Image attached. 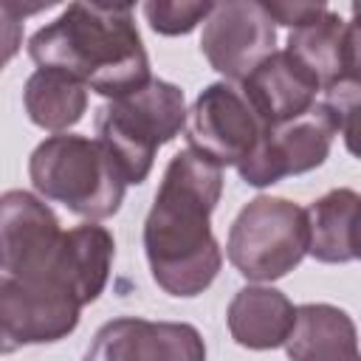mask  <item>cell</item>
<instances>
[{
    "instance_id": "obj_1",
    "label": "cell",
    "mask_w": 361,
    "mask_h": 361,
    "mask_svg": "<svg viewBox=\"0 0 361 361\" xmlns=\"http://www.w3.org/2000/svg\"><path fill=\"white\" fill-rule=\"evenodd\" d=\"M223 195V169L180 149L164 169L152 209L144 220V254L155 285L169 296L203 293L220 265L223 251L212 234V212Z\"/></svg>"
},
{
    "instance_id": "obj_2",
    "label": "cell",
    "mask_w": 361,
    "mask_h": 361,
    "mask_svg": "<svg viewBox=\"0 0 361 361\" xmlns=\"http://www.w3.org/2000/svg\"><path fill=\"white\" fill-rule=\"evenodd\" d=\"M28 56L37 68L68 73L107 99L152 79L135 11L124 3H71L28 39Z\"/></svg>"
},
{
    "instance_id": "obj_3",
    "label": "cell",
    "mask_w": 361,
    "mask_h": 361,
    "mask_svg": "<svg viewBox=\"0 0 361 361\" xmlns=\"http://www.w3.org/2000/svg\"><path fill=\"white\" fill-rule=\"evenodd\" d=\"M31 186L90 223L113 217L124 200L127 180L99 138L56 133L28 158Z\"/></svg>"
},
{
    "instance_id": "obj_4",
    "label": "cell",
    "mask_w": 361,
    "mask_h": 361,
    "mask_svg": "<svg viewBox=\"0 0 361 361\" xmlns=\"http://www.w3.org/2000/svg\"><path fill=\"white\" fill-rule=\"evenodd\" d=\"M186 113L183 90L155 76L144 87L99 107L96 138L116 158L127 186L147 180L158 147L180 135L186 127Z\"/></svg>"
},
{
    "instance_id": "obj_5",
    "label": "cell",
    "mask_w": 361,
    "mask_h": 361,
    "mask_svg": "<svg viewBox=\"0 0 361 361\" xmlns=\"http://www.w3.org/2000/svg\"><path fill=\"white\" fill-rule=\"evenodd\" d=\"M307 254L305 209L288 197L257 195L234 217L226 240L228 262L254 282L290 274Z\"/></svg>"
},
{
    "instance_id": "obj_6",
    "label": "cell",
    "mask_w": 361,
    "mask_h": 361,
    "mask_svg": "<svg viewBox=\"0 0 361 361\" xmlns=\"http://www.w3.org/2000/svg\"><path fill=\"white\" fill-rule=\"evenodd\" d=\"M336 135H341L336 116L322 102H316L307 113L290 121L262 127L259 141L237 166V172L248 186L257 189L279 183L290 175L310 172L327 161Z\"/></svg>"
},
{
    "instance_id": "obj_7",
    "label": "cell",
    "mask_w": 361,
    "mask_h": 361,
    "mask_svg": "<svg viewBox=\"0 0 361 361\" xmlns=\"http://www.w3.org/2000/svg\"><path fill=\"white\" fill-rule=\"evenodd\" d=\"M186 118L189 149H195L220 169L240 166L251 155L262 133V121L251 110L240 85L226 79L206 85L197 93Z\"/></svg>"
},
{
    "instance_id": "obj_8",
    "label": "cell",
    "mask_w": 361,
    "mask_h": 361,
    "mask_svg": "<svg viewBox=\"0 0 361 361\" xmlns=\"http://www.w3.org/2000/svg\"><path fill=\"white\" fill-rule=\"evenodd\" d=\"M200 51L226 82L237 85L276 51V25L257 0L214 3L203 20Z\"/></svg>"
},
{
    "instance_id": "obj_9",
    "label": "cell",
    "mask_w": 361,
    "mask_h": 361,
    "mask_svg": "<svg viewBox=\"0 0 361 361\" xmlns=\"http://www.w3.org/2000/svg\"><path fill=\"white\" fill-rule=\"evenodd\" d=\"M79 305L54 285L0 276V355L25 344H54L79 324Z\"/></svg>"
},
{
    "instance_id": "obj_10",
    "label": "cell",
    "mask_w": 361,
    "mask_h": 361,
    "mask_svg": "<svg viewBox=\"0 0 361 361\" xmlns=\"http://www.w3.org/2000/svg\"><path fill=\"white\" fill-rule=\"evenodd\" d=\"M59 237V220L45 200L25 189L0 195V271L6 276L42 282Z\"/></svg>"
},
{
    "instance_id": "obj_11",
    "label": "cell",
    "mask_w": 361,
    "mask_h": 361,
    "mask_svg": "<svg viewBox=\"0 0 361 361\" xmlns=\"http://www.w3.org/2000/svg\"><path fill=\"white\" fill-rule=\"evenodd\" d=\"M82 361H206L195 324L121 316L102 324Z\"/></svg>"
},
{
    "instance_id": "obj_12",
    "label": "cell",
    "mask_w": 361,
    "mask_h": 361,
    "mask_svg": "<svg viewBox=\"0 0 361 361\" xmlns=\"http://www.w3.org/2000/svg\"><path fill=\"white\" fill-rule=\"evenodd\" d=\"M116 254L113 234L99 223H82L62 231L51 268L42 285H54L68 293L79 307L99 299L110 279V265Z\"/></svg>"
},
{
    "instance_id": "obj_13",
    "label": "cell",
    "mask_w": 361,
    "mask_h": 361,
    "mask_svg": "<svg viewBox=\"0 0 361 361\" xmlns=\"http://www.w3.org/2000/svg\"><path fill=\"white\" fill-rule=\"evenodd\" d=\"M237 85L248 99L251 110L257 113V118L262 121V127L282 124L307 113L322 96L316 76L285 48L268 54Z\"/></svg>"
},
{
    "instance_id": "obj_14",
    "label": "cell",
    "mask_w": 361,
    "mask_h": 361,
    "mask_svg": "<svg viewBox=\"0 0 361 361\" xmlns=\"http://www.w3.org/2000/svg\"><path fill=\"white\" fill-rule=\"evenodd\" d=\"M285 51L316 76L322 90L344 79H358V25L330 8L290 28Z\"/></svg>"
},
{
    "instance_id": "obj_15",
    "label": "cell",
    "mask_w": 361,
    "mask_h": 361,
    "mask_svg": "<svg viewBox=\"0 0 361 361\" xmlns=\"http://www.w3.org/2000/svg\"><path fill=\"white\" fill-rule=\"evenodd\" d=\"M282 347L290 361H361L355 322L341 307L324 302L296 307L293 327Z\"/></svg>"
},
{
    "instance_id": "obj_16",
    "label": "cell",
    "mask_w": 361,
    "mask_h": 361,
    "mask_svg": "<svg viewBox=\"0 0 361 361\" xmlns=\"http://www.w3.org/2000/svg\"><path fill=\"white\" fill-rule=\"evenodd\" d=\"M293 319H296L293 302L271 285L240 288L226 310L231 338L248 350L282 347L293 327Z\"/></svg>"
},
{
    "instance_id": "obj_17",
    "label": "cell",
    "mask_w": 361,
    "mask_h": 361,
    "mask_svg": "<svg viewBox=\"0 0 361 361\" xmlns=\"http://www.w3.org/2000/svg\"><path fill=\"white\" fill-rule=\"evenodd\" d=\"M358 192L330 189L305 209L307 254L319 262H353L358 257Z\"/></svg>"
},
{
    "instance_id": "obj_18",
    "label": "cell",
    "mask_w": 361,
    "mask_h": 361,
    "mask_svg": "<svg viewBox=\"0 0 361 361\" xmlns=\"http://www.w3.org/2000/svg\"><path fill=\"white\" fill-rule=\"evenodd\" d=\"M23 104L37 127L65 133L68 127L82 121L87 110V87L68 73L37 68L23 87Z\"/></svg>"
},
{
    "instance_id": "obj_19",
    "label": "cell",
    "mask_w": 361,
    "mask_h": 361,
    "mask_svg": "<svg viewBox=\"0 0 361 361\" xmlns=\"http://www.w3.org/2000/svg\"><path fill=\"white\" fill-rule=\"evenodd\" d=\"M214 3H197V0H147L144 17L155 34L164 37H180L189 34L197 23L209 17Z\"/></svg>"
},
{
    "instance_id": "obj_20",
    "label": "cell",
    "mask_w": 361,
    "mask_h": 361,
    "mask_svg": "<svg viewBox=\"0 0 361 361\" xmlns=\"http://www.w3.org/2000/svg\"><path fill=\"white\" fill-rule=\"evenodd\" d=\"M45 6H20L11 0H0V71L20 54L23 48V20L28 14H37Z\"/></svg>"
},
{
    "instance_id": "obj_21",
    "label": "cell",
    "mask_w": 361,
    "mask_h": 361,
    "mask_svg": "<svg viewBox=\"0 0 361 361\" xmlns=\"http://www.w3.org/2000/svg\"><path fill=\"white\" fill-rule=\"evenodd\" d=\"M262 8L274 20V25H288V28H299L313 17H319L322 11H327L324 3H262Z\"/></svg>"
}]
</instances>
